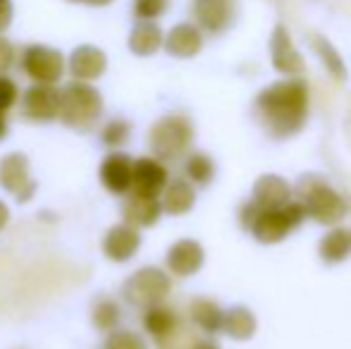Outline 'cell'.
<instances>
[{"label":"cell","instance_id":"44dd1931","mask_svg":"<svg viewBox=\"0 0 351 349\" xmlns=\"http://www.w3.org/2000/svg\"><path fill=\"white\" fill-rule=\"evenodd\" d=\"M258 328V321H256L254 311L249 306H237L227 309L225 316H222V330L232 337V340H251Z\"/></svg>","mask_w":351,"mask_h":349},{"label":"cell","instance_id":"f546056e","mask_svg":"<svg viewBox=\"0 0 351 349\" xmlns=\"http://www.w3.org/2000/svg\"><path fill=\"white\" fill-rule=\"evenodd\" d=\"M132 127L127 120H110L106 122V127L101 130V141L110 149H117V146H125L130 141Z\"/></svg>","mask_w":351,"mask_h":349},{"label":"cell","instance_id":"8fae6325","mask_svg":"<svg viewBox=\"0 0 351 349\" xmlns=\"http://www.w3.org/2000/svg\"><path fill=\"white\" fill-rule=\"evenodd\" d=\"M108 56L98 46H77L67 58V72L77 82H96L106 75Z\"/></svg>","mask_w":351,"mask_h":349},{"label":"cell","instance_id":"83f0119b","mask_svg":"<svg viewBox=\"0 0 351 349\" xmlns=\"http://www.w3.org/2000/svg\"><path fill=\"white\" fill-rule=\"evenodd\" d=\"M199 340L201 337L194 330V326H189V323H184L180 318V323L170 333H165L162 337H156V349H194Z\"/></svg>","mask_w":351,"mask_h":349},{"label":"cell","instance_id":"9a60e30c","mask_svg":"<svg viewBox=\"0 0 351 349\" xmlns=\"http://www.w3.org/2000/svg\"><path fill=\"white\" fill-rule=\"evenodd\" d=\"M270 58H273V67L282 75H301L304 72V58L291 43V36L287 32L285 24H278L273 29V38H270Z\"/></svg>","mask_w":351,"mask_h":349},{"label":"cell","instance_id":"f1b7e54d","mask_svg":"<svg viewBox=\"0 0 351 349\" xmlns=\"http://www.w3.org/2000/svg\"><path fill=\"white\" fill-rule=\"evenodd\" d=\"M184 175L191 184L206 186L215 177V163L208 154H189L184 160Z\"/></svg>","mask_w":351,"mask_h":349},{"label":"cell","instance_id":"e0dca14e","mask_svg":"<svg viewBox=\"0 0 351 349\" xmlns=\"http://www.w3.org/2000/svg\"><path fill=\"white\" fill-rule=\"evenodd\" d=\"M291 201V186L280 175H261L254 182L251 191V204L258 208H280Z\"/></svg>","mask_w":351,"mask_h":349},{"label":"cell","instance_id":"7c38bea8","mask_svg":"<svg viewBox=\"0 0 351 349\" xmlns=\"http://www.w3.org/2000/svg\"><path fill=\"white\" fill-rule=\"evenodd\" d=\"M206 252L196 239H180L175 242L165 254L167 273L177 275V278H189V275L199 273L204 265Z\"/></svg>","mask_w":351,"mask_h":349},{"label":"cell","instance_id":"e575fe53","mask_svg":"<svg viewBox=\"0 0 351 349\" xmlns=\"http://www.w3.org/2000/svg\"><path fill=\"white\" fill-rule=\"evenodd\" d=\"M12 22V0H0V34Z\"/></svg>","mask_w":351,"mask_h":349},{"label":"cell","instance_id":"d4e9b609","mask_svg":"<svg viewBox=\"0 0 351 349\" xmlns=\"http://www.w3.org/2000/svg\"><path fill=\"white\" fill-rule=\"evenodd\" d=\"M177 323H180L177 311L170 306H165V304H153V306L143 309V330H146L153 340H156V337H162L165 333H170Z\"/></svg>","mask_w":351,"mask_h":349},{"label":"cell","instance_id":"4dcf8cb0","mask_svg":"<svg viewBox=\"0 0 351 349\" xmlns=\"http://www.w3.org/2000/svg\"><path fill=\"white\" fill-rule=\"evenodd\" d=\"M103 349H148L146 340L132 330H112L108 333V340Z\"/></svg>","mask_w":351,"mask_h":349},{"label":"cell","instance_id":"603a6c76","mask_svg":"<svg viewBox=\"0 0 351 349\" xmlns=\"http://www.w3.org/2000/svg\"><path fill=\"white\" fill-rule=\"evenodd\" d=\"M222 316H225V311L213 299L199 297L189 304V318L194 328L208 333V335H215V333L222 330Z\"/></svg>","mask_w":351,"mask_h":349},{"label":"cell","instance_id":"8d00e7d4","mask_svg":"<svg viewBox=\"0 0 351 349\" xmlns=\"http://www.w3.org/2000/svg\"><path fill=\"white\" fill-rule=\"evenodd\" d=\"M10 132V125H8V117H5V112H0V141L8 136Z\"/></svg>","mask_w":351,"mask_h":349},{"label":"cell","instance_id":"74e56055","mask_svg":"<svg viewBox=\"0 0 351 349\" xmlns=\"http://www.w3.org/2000/svg\"><path fill=\"white\" fill-rule=\"evenodd\" d=\"M194 349H220V347H217L213 340H199V342L194 345Z\"/></svg>","mask_w":351,"mask_h":349},{"label":"cell","instance_id":"52a82bcc","mask_svg":"<svg viewBox=\"0 0 351 349\" xmlns=\"http://www.w3.org/2000/svg\"><path fill=\"white\" fill-rule=\"evenodd\" d=\"M19 67H22V72L34 84L56 86L62 80V75H65L67 62L65 56L58 48L43 46V43H32V46H27L22 51Z\"/></svg>","mask_w":351,"mask_h":349},{"label":"cell","instance_id":"ba28073f","mask_svg":"<svg viewBox=\"0 0 351 349\" xmlns=\"http://www.w3.org/2000/svg\"><path fill=\"white\" fill-rule=\"evenodd\" d=\"M0 186L12 194L19 204H27L36 194V182L29 173V158L24 154H8L0 160Z\"/></svg>","mask_w":351,"mask_h":349},{"label":"cell","instance_id":"1f68e13d","mask_svg":"<svg viewBox=\"0 0 351 349\" xmlns=\"http://www.w3.org/2000/svg\"><path fill=\"white\" fill-rule=\"evenodd\" d=\"M167 10V0H134V17L139 22H156Z\"/></svg>","mask_w":351,"mask_h":349},{"label":"cell","instance_id":"5bb4252c","mask_svg":"<svg viewBox=\"0 0 351 349\" xmlns=\"http://www.w3.org/2000/svg\"><path fill=\"white\" fill-rule=\"evenodd\" d=\"M132 165H134V158H130L127 154H117V151L108 154L101 163V170H98L101 184L110 194L127 196L132 191Z\"/></svg>","mask_w":351,"mask_h":349},{"label":"cell","instance_id":"277c9868","mask_svg":"<svg viewBox=\"0 0 351 349\" xmlns=\"http://www.w3.org/2000/svg\"><path fill=\"white\" fill-rule=\"evenodd\" d=\"M194 144V125L184 115H165L148 130V146L158 160H182Z\"/></svg>","mask_w":351,"mask_h":349},{"label":"cell","instance_id":"cb8c5ba5","mask_svg":"<svg viewBox=\"0 0 351 349\" xmlns=\"http://www.w3.org/2000/svg\"><path fill=\"white\" fill-rule=\"evenodd\" d=\"M318 254L325 263H342L351 256V230L349 228H332L320 239Z\"/></svg>","mask_w":351,"mask_h":349},{"label":"cell","instance_id":"836d02e7","mask_svg":"<svg viewBox=\"0 0 351 349\" xmlns=\"http://www.w3.org/2000/svg\"><path fill=\"white\" fill-rule=\"evenodd\" d=\"M14 58H17L14 46L5 36H0V75H8V70L14 65Z\"/></svg>","mask_w":351,"mask_h":349},{"label":"cell","instance_id":"8992f818","mask_svg":"<svg viewBox=\"0 0 351 349\" xmlns=\"http://www.w3.org/2000/svg\"><path fill=\"white\" fill-rule=\"evenodd\" d=\"M170 275L162 268H156V265H143L122 285V294H125L127 304L134 309H148L153 304H162L167 299V294H170Z\"/></svg>","mask_w":351,"mask_h":349},{"label":"cell","instance_id":"4fadbf2b","mask_svg":"<svg viewBox=\"0 0 351 349\" xmlns=\"http://www.w3.org/2000/svg\"><path fill=\"white\" fill-rule=\"evenodd\" d=\"M141 249V234L136 228L127 223L112 225L103 237V254L110 258L112 263H125Z\"/></svg>","mask_w":351,"mask_h":349},{"label":"cell","instance_id":"d6a6232c","mask_svg":"<svg viewBox=\"0 0 351 349\" xmlns=\"http://www.w3.org/2000/svg\"><path fill=\"white\" fill-rule=\"evenodd\" d=\"M19 101V88L14 84V80H10L8 75H0V112H8L10 108H14Z\"/></svg>","mask_w":351,"mask_h":349},{"label":"cell","instance_id":"6da1fadb","mask_svg":"<svg viewBox=\"0 0 351 349\" xmlns=\"http://www.w3.org/2000/svg\"><path fill=\"white\" fill-rule=\"evenodd\" d=\"M256 112L265 130L278 139L296 134L308 115V88L301 80L270 84L256 96Z\"/></svg>","mask_w":351,"mask_h":349},{"label":"cell","instance_id":"ac0fdd59","mask_svg":"<svg viewBox=\"0 0 351 349\" xmlns=\"http://www.w3.org/2000/svg\"><path fill=\"white\" fill-rule=\"evenodd\" d=\"M201 46H204L201 29L189 22L177 24V27H172L170 32H167V36H162V48H165L172 58H182V60L199 56Z\"/></svg>","mask_w":351,"mask_h":349},{"label":"cell","instance_id":"d6986e66","mask_svg":"<svg viewBox=\"0 0 351 349\" xmlns=\"http://www.w3.org/2000/svg\"><path fill=\"white\" fill-rule=\"evenodd\" d=\"M160 208L167 215H184L194 208L196 204V191L194 184L184 177H175V180H167L165 189L160 191Z\"/></svg>","mask_w":351,"mask_h":349},{"label":"cell","instance_id":"7402d4cb","mask_svg":"<svg viewBox=\"0 0 351 349\" xmlns=\"http://www.w3.org/2000/svg\"><path fill=\"white\" fill-rule=\"evenodd\" d=\"M162 29L156 22H139L130 32V51L139 58H148L162 48Z\"/></svg>","mask_w":351,"mask_h":349},{"label":"cell","instance_id":"484cf974","mask_svg":"<svg viewBox=\"0 0 351 349\" xmlns=\"http://www.w3.org/2000/svg\"><path fill=\"white\" fill-rule=\"evenodd\" d=\"M122 321V309L115 299L110 297H98L91 304V323L96 330L101 333H112L117 330Z\"/></svg>","mask_w":351,"mask_h":349},{"label":"cell","instance_id":"9c48e42d","mask_svg":"<svg viewBox=\"0 0 351 349\" xmlns=\"http://www.w3.org/2000/svg\"><path fill=\"white\" fill-rule=\"evenodd\" d=\"M58 96L56 86H46V84H34L22 93V117L29 122H53L58 120Z\"/></svg>","mask_w":351,"mask_h":349},{"label":"cell","instance_id":"30bf717a","mask_svg":"<svg viewBox=\"0 0 351 349\" xmlns=\"http://www.w3.org/2000/svg\"><path fill=\"white\" fill-rule=\"evenodd\" d=\"M167 180V168L162 160H158L156 156H143L136 158L132 165V191L143 196H160V191L165 189Z\"/></svg>","mask_w":351,"mask_h":349},{"label":"cell","instance_id":"4316f807","mask_svg":"<svg viewBox=\"0 0 351 349\" xmlns=\"http://www.w3.org/2000/svg\"><path fill=\"white\" fill-rule=\"evenodd\" d=\"M311 46H313L315 56L323 60L325 70L330 72V75L335 77L337 82H347V65H344L342 56L337 53V48L332 46V43L328 41L325 36H320V34H313L311 36Z\"/></svg>","mask_w":351,"mask_h":349},{"label":"cell","instance_id":"ab89813d","mask_svg":"<svg viewBox=\"0 0 351 349\" xmlns=\"http://www.w3.org/2000/svg\"><path fill=\"white\" fill-rule=\"evenodd\" d=\"M70 3H84V0H70Z\"/></svg>","mask_w":351,"mask_h":349},{"label":"cell","instance_id":"3957f363","mask_svg":"<svg viewBox=\"0 0 351 349\" xmlns=\"http://www.w3.org/2000/svg\"><path fill=\"white\" fill-rule=\"evenodd\" d=\"M58 120L74 132H91L103 115V96L88 82L72 80L58 91Z\"/></svg>","mask_w":351,"mask_h":349},{"label":"cell","instance_id":"2e32d148","mask_svg":"<svg viewBox=\"0 0 351 349\" xmlns=\"http://www.w3.org/2000/svg\"><path fill=\"white\" fill-rule=\"evenodd\" d=\"M162 208H160V199L158 196H143L130 191L122 204V218L127 225L141 230V228H153V225L160 220Z\"/></svg>","mask_w":351,"mask_h":349},{"label":"cell","instance_id":"ffe728a7","mask_svg":"<svg viewBox=\"0 0 351 349\" xmlns=\"http://www.w3.org/2000/svg\"><path fill=\"white\" fill-rule=\"evenodd\" d=\"M194 14L206 32H222L234 19V0H199Z\"/></svg>","mask_w":351,"mask_h":349},{"label":"cell","instance_id":"7a4b0ae2","mask_svg":"<svg viewBox=\"0 0 351 349\" xmlns=\"http://www.w3.org/2000/svg\"><path fill=\"white\" fill-rule=\"evenodd\" d=\"M306 218L301 201L291 199L280 208H258L249 201L239 210V225L256 237L261 244H278L287 239L291 230H296Z\"/></svg>","mask_w":351,"mask_h":349},{"label":"cell","instance_id":"5b68a950","mask_svg":"<svg viewBox=\"0 0 351 349\" xmlns=\"http://www.w3.org/2000/svg\"><path fill=\"white\" fill-rule=\"evenodd\" d=\"M296 194L306 210V218L320 225H337L347 215V201L320 177H304L296 184Z\"/></svg>","mask_w":351,"mask_h":349},{"label":"cell","instance_id":"f35d334b","mask_svg":"<svg viewBox=\"0 0 351 349\" xmlns=\"http://www.w3.org/2000/svg\"><path fill=\"white\" fill-rule=\"evenodd\" d=\"M84 3L93 5V8H103V5H110L112 0H84Z\"/></svg>","mask_w":351,"mask_h":349},{"label":"cell","instance_id":"d590c367","mask_svg":"<svg viewBox=\"0 0 351 349\" xmlns=\"http://www.w3.org/2000/svg\"><path fill=\"white\" fill-rule=\"evenodd\" d=\"M8 223H10V208L3 204V201H0V232H3V228Z\"/></svg>","mask_w":351,"mask_h":349}]
</instances>
